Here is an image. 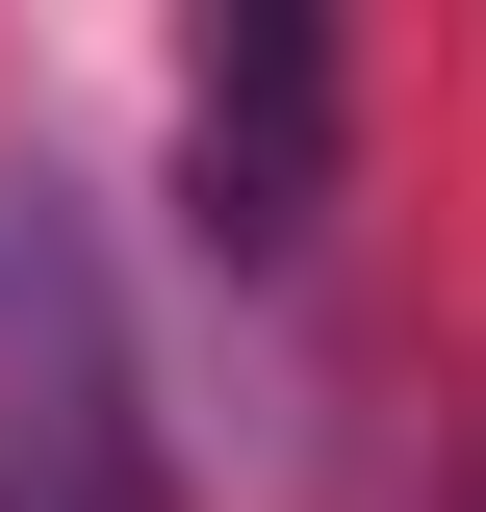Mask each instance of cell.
<instances>
[{"label":"cell","mask_w":486,"mask_h":512,"mask_svg":"<svg viewBox=\"0 0 486 512\" xmlns=\"http://www.w3.org/2000/svg\"><path fill=\"white\" fill-rule=\"evenodd\" d=\"M180 205H205V256H256V282L333 231V26H307V0H231L180 52Z\"/></svg>","instance_id":"obj_2"},{"label":"cell","mask_w":486,"mask_h":512,"mask_svg":"<svg viewBox=\"0 0 486 512\" xmlns=\"http://www.w3.org/2000/svg\"><path fill=\"white\" fill-rule=\"evenodd\" d=\"M0 512H154L128 461V308L52 180H0Z\"/></svg>","instance_id":"obj_1"}]
</instances>
